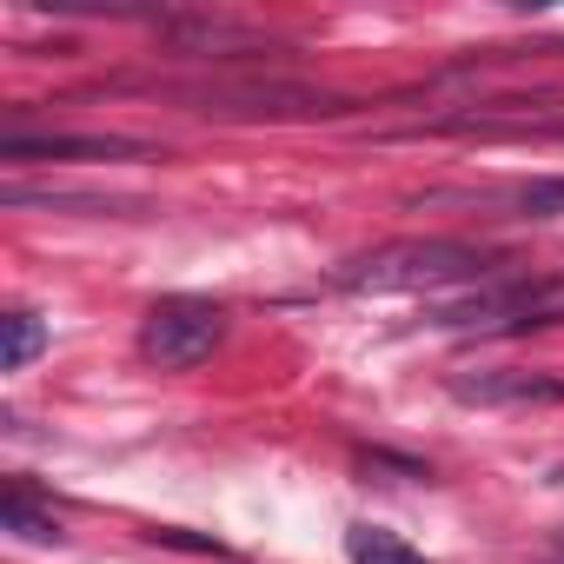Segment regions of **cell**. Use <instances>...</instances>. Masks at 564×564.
Listing matches in <instances>:
<instances>
[{"label": "cell", "instance_id": "cell-1", "mask_svg": "<svg viewBox=\"0 0 564 564\" xmlns=\"http://www.w3.org/2000/svg\"><path fill=\"white\" fill-rule=\"evenodd\" d=\"M498 272H511V259L471 239H399L366 259H346L333 272V286L339 293H465Z\"/></svg>", "mask_w": 564, "mask_h": 564}, {"label": "cell", "instance_id": "cell-2", "mask_svg": "<svg viewBox=\"0 0 564 564\" xmlns=\"http://www.w3.org/2000/svg\"><path fill=\"white\" fill-rule=\"evenodd\" d=\"M564 319V272H498L485 286H465L452 300L425 306L432 333H478V339H505V333H538Z\"/></svg>", "mask_w": 564, "mask_h": 564}, {"label": "cell", "instance_id": "cell-3", "mask_svg": "<svg viewBox=\"0 0 564 564\" xmlns=\"http://www.w3.org/2000/svg\"><path fill=\"white\" fill-rule=\"evenodd\" d=\"M160 100L206 113V120H313V113H346V100L300 87V80H265V74H199V80H160Z\"/></svg>", "mask_w": 564, "mask_h": 564}, {"label": "cell", "instance_id": "cell-4", "mask_svg": "<svg viewBox=\"0 0 564 564\" xmlns=\"http://www.w3.org/2000/svg\"><path fill=\"white\" fill-rule=\"evenodd\" d=\"M379 140H564V94H491L445 113L379 127Z\"/></svg>", "mask_w": 564, "mask_h": 564}, {"label": "cell", "instance_id": "cell-5", "mask_svg": "<svg viewBox=\"0 0 564 564\" xmlns=\"http://www.w3.org/2000/svg\"><path fill=\"white\" fill-rule=\"evenodd\" d=\"M226 339V306L219 300H160L147 319H140V359L160 366V372H193L219 352Z\"/></svg>", "mask_w": 564, "mask_h": 564}, {"label": "cell", "instance_id": "cell-6", "mask_svg": "<svg viewBox=\"0 0 564 564\" xmlns=\"http://www.w3.org/2000/svg\"><path fill=\"white\" fill-rule=\"evenodd\" d=\"M419 206H465V213H478V219L538 226V219H564V173L505 180V186H445V193H425Z\"/></svg>", "mask_w": 564, "mask_h": 564}, {"label": "cell", "instance_id": "cell-7", "mask_svg": "<svg viewBox=\"0 0 564 564\" xmlns=\"http://www.w3.org/2000/svg\"><path fill=\"white\" fill-rule=\"evenodd\" d=\"M0 160L14 166H67V160H160V147L133 140V133H28V127H8L0 133Z\"/></svg>", "mask_w": 564, "mask_h": 564}, {"label": "cell", "instance_id": "cell-8", "mask_svg": "<svg viewBox=\"0 0 564 564\" xmlns=\"http://www.w3.org/2000/svg\"><path fill=\"white\" fill-rule=\"evenodd\" d=\"M153 28L186 61H246L252 47H265L252 21H226V14H153Z\"/></svg>", "mask_w": 564, "mask_h": 564}, {"label": "cell", "instance_id": "cell-9", "mask_svg": "<svg viewBox=\"0 0 564 564\" xmlns=\"http://www.w3.org/2000/svg\"><path fill=\"white\" fill-rule=\"evenodd\" d=\"M452 392H458L465 405H557V399H564V372H557V366H538V372H524V366H505V372H458Z\"/></svg>", "mask_w": 564, "mask_h": 564}, {"label": "cell", "instance_id": "cell-10", "mask_svg": "<svg viewBox=\"0 0 564 564\" xmlns=\"http://www.w3.org/2000/svg\"><path fill=\"white\" fill-rule=\"evenodd\" d=\"M0 524H8L14 538H34V544H61V538H67V531H61V518L34 505L28 478H8V498H0Z\"/></svg>", "mask_w": 564, "mask_h": 564}, {"label": "cell", "instance_id": "cell-11", "mask_svg": "<svg viewBox=\"0 0 564 564\" xmlns=\"http://www.w3.org/2000/svg\"><path fill=\"white\" fill-rule=\"evenodd\" d=\"M0 199L8 206H61V213H140L133 199H100V193H67V186H21V180H8L0 186Z\"/></svg>", "mask_w": 564, "mask_h": 564}, {"label": "cell", "instance_id": "cell-12", "mask_svg": "<svg viewBox=\"0 0 564 564\" xmlns=\"http://www.w3.org/2000/svg\"><path fill=\"white\" fill-rule=\"evenodd\" d=\"M346 557L352 564H432L425 551H412L399 531H386V524H352L346 531Z\"/></svg>", "mask_w": 564, "mask_h": 564}, {"label": "cell", "instance_id": "cell-13", "mask_svg": "<svg viewBox=\"0 0 564 564\" xmlns=\"http://www.w3.org/2000/svg\"><path fill=\"white\" fill-rule=\"evenodd\" d=\"M0 333H8V346H0V366L8 372H28L41 359V346H47V319L28 313V306H14L8 319H0Z\"/></svg>", "mask_w": 564, "mask_h": 564}, {"label": "cell", "instance_id": "cell-14", "mask_svg": "<svg viewBox=\"0 0 564 564\" xmlns=\"http://www.w3.org/2000/svg\"><path fill=\"white\" fill-rule=\"evenodd\" d=\"M557 544H564V538H557Z\"/></svg>", "mask_w": 564, "mask_h": 564}]
</instances>
